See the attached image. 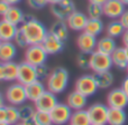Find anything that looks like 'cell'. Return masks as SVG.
Segmentation results:
<instances>
[{"instance_id": "cell-1", "label": "cell", "mask_w": 128, "mask_h": 125, "mask_svg": "<svg viewBox=\"0 0 128 125\" xmlns=\"http://www.w3.org/2000/svg\"><path fill=\"white\" fill-rule=\"evenodd\" d=\"M19 29L26 36L29 45L42 44L44 38L48 34V30L44 26V24L30 15L25 16V20L19 26Z\"/></svg>"}, {"instance_id": "cell-2", "label": "cell", "mask_w": 128, "mask_h": 125, "mask_svg": "<svg viewBox=\"0 0 128 125\" xmlns=\"http://www.w3.org/2000/svg\"><path fill=\"white\" fill-rule=\"evenodd\" d=\"M70 74L64 67H55L46 79V88L54 94H60L66 89L68 85Z\"/></svg>"}, {"instance_id": "cell-3", "label": "cell", "mask_w": 128, "mask_h": 125, "mask_svg": "<svg viewBox=\"0 0 128 125\" xmlns=\"http://www.w3.org/2000/svg\"><path fill=\"white\" fill-rule=\"evenodd\" d=\"M4 96H6V99L9 104L15 106H20L26 103V101H28L25 85L20 84L19 82L11 84L7 88Z\"/></svg>"}, {"instance_id": "cell-4", "label": "cell", "mask_w": 128, "mask_h": 125, "mask_svg": "<svg viewBox=\"0 0 128 125\" xmlns=\"http://www.w3.org/2000/svg\"><path fill=\"white\" fill-rule=\"evenodd\" d=\"M89 59H90V69L93 73L110 70L111 67L114 66L110 55L102 54L98 50L91 53L89 55Z\"/></svg>"}, {"instance_id": "cell-5", "label": "cell", "mask_w": 128, "mask_h": 125, "mask_svg": "<svg viewBox=\"0 0 128 125\" xmlns=\"http://www.w3.org/2000/svg\"><path fill=\"white\" fill-rule=\"evenodd\" d=\"M74 89L80 92L81 94H83L86 97H91L97 93V90L99 89L97 85V82L94 79L93 74H86L80 76L76 79L74 85Z\"/></svg>"}, {"instance_id": "cell-6", "label": "cell", "mask_w": 128, "mask_h": 125, "mask_svg": "<svg viewBox=\"0 0 128 125\" xmlns=\"http://www.w3.org/2000/svg\"><path fill=\"white\" fill-rule=\"evenodd\" d=\"M47 57H48V54L42 46V44L29 45L25 50V62L32 64L33 66L45 64Z\"/></svg>"}, {"instance_id": "cell-7", "label": "cell", "mask_w": 128, "mask_h": 125, "mask_svg": "<svg viewBox=\"0 0 128 125\" xmlns=\"http://www.w3.org/2000/svg\"><path fill=\"white\" fill-rule=\"evenodd\" d=\"M72 108L66 103H58L56 106L50 112L52 123L54 125H65L70 123L72 116Z\"/></svg>"}, {"instance_id": "cell-8", "label": "cell", "mask_w": 128, "mask_h": 125, "mask_svg": "<svg viewBox=\"0 0 128 125\" xmlns=\"http://www.w3.org/2000/svg\"><path fill=\"white\" fill-rule=\"evenodd\" d=\"M75 9V3L72 0H62L60 2L51 4V12L56 19L58 20H65L72 15Z\"/></svg>"}, {"instance_id": "cell-9", "label": "cell", "mask_w": 128, "mask_h": 125, "mask_svg": "<svg viewBox=\"0 0 128 125\" xmlns=\"http://www.w3.org/2000/svg\"><path fill=\"white\" fill-rule=\"evenodd\" d=\"M88 113L90 116L91 124H100L106 125L108 120L109 106L101 103H94L88 107Z\"/></svg>"}, {"instance_id": "cell-10", "label": "cell", "mask_w": 128, "mask_h": 125, "mask_svg": "<svg viewBox=\"0 0 128 125\" xmlns=\"http://www.w3.org/2000/svg\"><path fill=\"white\" fill-rule=\"evenodd\" d=\"M107 105L110 108H126L128 106V96L122 87L114 88L107 95Z\"/></svg>"}, {"instance_id": "cell-11", "label": "cell", "mask_w": 128, "mask_h": 125, "mask_svg": "<svg viewBox=\"0 0 128 125\" xmlns=\"http://www.w3.org/2000/svg\"><path fill=\"white\" fill-rule=\"evenodd\" d=\"M37 79V75H36L35 66L27 62H22L18 66V76L17 82H19L22 85H28V84L33 83L34 81Z\"/></svg>"}, {"instance_id": "cell-12", "label": "cell", "mask_w": 128, "mask_h": 125, "mask_svg": "<svg viewBox=\"0 0 128 125\" xmlns=\"http://www.w3.org/2000/svg\"><path fill=\"white\" fill-rule=\"evenodd\" d=\"M58 97L56 94H54L51 90H45L43 95L34 103L35 108L37 111H43V112H51L58 104Z\"/></svg>"}, {"instance_id": "cell-13", "label": "cell", "mask_w": 128, "mask_h": 125, "mask_svg": "<svg viewBox=\"0 0 128 125\" xmlns=\"http://www.w3.org/2000/svg\"><path fill=\"white\" fill-rule=\"evenodd\" d=\"M97 42L98 40L96 36L90 35L86 31H82L79 35V37L76 38V46L81 53L90 55L97 48Z\"/></svg>"}, {"instance_id": "cell-14", "label": "cell", "mask_w": 128, "mask_h": 125, "mask_svg": "<svg viewBox=\"0 0 128 125\" xmlns=\"http://www.w3.org/2000/svg\"><path fill=\"white\" fill-rule=\"evenodd\" d=\"M104 16L110 19H119L120 16L126 10L125 4L120 0H107L104 4Z\"/></svg>"}, {"instance_id": "cell-15", "label": "cell", "mask_w": 128, "mask_h": 125, "mask_svg": "<svg viewBox=\"0 0 128 125\" xmlns=\"http://www.w3.org/2000/svg\"><path fill=\"white\" fill-rule=\"evenodd\" d=\"M64 42H65L58 39V37H55L48 31V34L43 40L42 46L44 47V49L47 51L48 55H58L64 49Z\"/></svg>"}, {"instance_id": "cell-16", "label": "cell", "mask_w": 128, "mask_h": 125, "mask_svg": "<svg viewBox=\"0 0 128 125\" xmlns=\"http://www.w3.org/2000/svg\"><path fill=\"white\" fill-rule=\"evenodd\" d=\"M89 17L83 13L82 11L75 10L72 15H70V17L66 19V24H68V28L72 29L74 31H83L84 27L86 25Z\"/></svg>"}, {"instance_id": "cell-17", "label": "cell", "mask_w": 128, "mask_h": 125, "mask_svg": "<svg viewBox=\"0 0 128 125\" xmlns=\"http://www.w3.org/2000/svg\"><path fill=\"white\" fill-rule=\"evenodd\" d=\"M25 88H26L27 98H28V101L33 102V103H35V102L43 95V93H44L45 90H47L46 85H44L43 82L40 81V79H36V81H34L33 83L26 85Z\"/></svg>"}, {"instance_id": "cell-18", "label": "cell", "mask_w": 128, "mask_h": 125, "mask_svg": "<svg viewBox=\"0 0 128 125\" xmlns=\"http://www.w3.org/2000/svg\"><path fill=\"white\" fill-rule=\"evenodd\" d=\"M66 104L72 108L73 111L78 110H83L88 104V97L84 96L83 94H81L78 90H73L66 97Z\"/></svg>"}, {"instance_id": "cell-19", "label": "cell", "mask_w": 128, "mask_h": 125, "mask_svg": "<svg viewBox=\"0 0 128 125\" xmlns=\"http://www.w3.org/2000/svg\"><path fill=\"white\" fill-rule=\"evenodd\" d=\"M17 56V46L14 42H0V62L6 63L14 60Z\"/></svg>"}, {"instance_id": "cell-20", "label": "cell", "mask_w": 128, "mask_h": 125, "mask_svg": "<svg viewBox=\"0 0 128 125\" xmlns=\"http://www.w3.org/2000/svg\"><path fill=\"white\" fill-rule=\"evenodd\" d=\"M19 27L10 24L4 19L0 20V40L1 42H12Z\"/></svg>"}, {"instance_id": "cell-21", "label": "cell", "mask_w": 128, "mask_h": 125, "mask_svg": "<svg viewBox=\"0 0 128 125\" xmlns=\"http://www.w3.org/2000/svg\"><path fill=\"white\" fill-rule=\"evenodd\" d=\"M2 19L9 21L10 24L15 25V26L19 27L25 20V15L22 12V9H19L16 6H10L6 13L2 16Z\"/></svg>"}, {"instance_id": "cell-22", "label": "cell", "mask_w": 128, "mask_h": 125, "mask_svg": "<svg viewBox=\"0 0 128 125\" xmlns=\"http://www.w3.org/2000/svg\"><path fill=\"white\" fill-rule=\"evenodd\" d=\"M127 122V114L124 108H110L108 112V125H125Z\"/></svg>"}, {"instance_id": "cell-23", "label": "cell", "mask_w": 128, "mask_h": 125, "mask_svg": "<svg viewBox=\"0 0 128 125\" xmlns=\"http://www.w3.org/2000/svg\"><path fill=\"white\" fill-rule=\"evenodd\" d=\"M48 31L52 35L55 36V37H58V39L63 40V42H65L68 37V26L65 20L56 19L55 21L52 24Z\"/></svg>"}, {"instance_id": "cell-24", "label": "cell", "mask_w": 128, "mask_h": 125, "mask_svg": "<svg viewBox=\"0 0 128 125\" xmlns=\"http://www.w3.org/2000/svg\"><path fill=\"white\" fill-rule=\"evenodd\" d=\"M117 48V42H116L115 38L110 37V36H104V37L100 38L97 42V48L96 50L100 51L102 54H107V55H111Z\"/></svg>"}, {"instance_id": "cell-25", "label": "cell", "mask_w": 128, "mask_h": 125, "mask_svg": "<svg viewBox=\"0 0 128 125\" xmlns=\"http://www.w3.org/2000/svg\"><path fill=\"white\" fill-rule=\"evenodd\" d=\"M93 76H94V79L97 82L99 89H107V88L111 87V85L114 84V81H115L114 74L110 70L93 73Z\"/></svg>"}, {"instance_id": "cell-26", "label": "cell", "mask_w": 128, "mask_h": 125, "mask_svg": "<svg viewBox=\"0 0 128 125\" xmlns=\"http://www.w3.org/2000/svg\"><path fill=\"white\" fill-rule=\"evenodd\" d=\"M110 56L114 66H116L119 69H126L128 65V56L125 50V47H117Z\"/></svg>"}, {"instance_id": "cell-27", "label": "cell", "mask_w": 128, "mask_h": 125, "mask_svg": "<svg viewBox=\"0 0 128 125\" xmlns=\"http://www.w3.org/2000/svg\"><path fill=\"white\" fill-rule=\"evenodd\" d=\"M104 25L102 22V20L100 19H96V18H89L88 21H86V25L84 27V30L86 33L90 34L92 36H99L100 34L104 31Z\"/></svg>"}, {"instance_id": "cell-28", "label": "cell", "mask_w": 128, "mask_h": 125, "mask_svg": "<svg viewBox=\"0 0 128 125\" xmlns=\"http://www.w3.org/2000/svg\"><path fill=\"white\" fill-rule=\"evenodd\" d=\"M71 125H91L90 116L86 110H78L73 111L72 116H71L70 123Z\"/></svg>"}, {"instance_id": "cell-29", "label": "cell", "mask_w": 128, "mask_h": 125, "mask_svg": "<svg viewBox=\"0 0 128 125\" xmlns=\"http://www.w3.org/2000/svg\"><path fill=\"white\" fill-rule=\"evenodd\" d=\"M126 29L124 28V26L122 25V22L119 21V19H112L106 27V34L107 36H110L112 38L122 37V34L125 33Z\"/></svg>"}, {"instance_id": "cell-30", "label": "cell", "mask_w": 128, "mask_h": 125, "mask_svg": "<svg viewBox=\"0 0 128 125\" xmlns=\"http://www.w3.org/2000/svg\"><path fill=\"white\" fill-rule=\"evenodd\" d=\"M18 66H19V64L15 63L14 60H11V62H6V63H4V79H6V82L17 81V76H18Z\"/></svg>"}, {"instance_id": "cell-31", "label": "cell", "mask_w": 128, "mask_h": 125, "mask_svg": "<svg viewBox=\"0 0 128 125\" xmlns=\"http://www.w3.org/2000/svg\"><path fill=\"white\" fill-rule=\"evenodd\" d=\"M7 110V123L14 125L18 122H20V117H19V111H18V106L15 105H7L6 106Z\"/></svg>"}, {"instance_id": "cell-32", "label": "cell", "mask_w": 128, "mask_h": 125, "mask_svg": "<svg viewBox=\"0 0 128 125\" xmlns=\"http://www.w3.org/2000/svg\"><path fill=\"white\" fill-rule=\"evenodd\" d=\"M34 121L36 122L37 125H51L52 123V119H51V114L48 112H43V111H35L33 116Z\"/></svg>"}, {"instance_id": "cell-33", "label": "cell", "mask_w": 128, "mask_h": 125, "mask_svg": "<svg viewBox=\"0 0 128 125\" xmlns=\"http://www.w3.org/2000/svg\"><path fill=\"white\" fill-rule=\"evenodd\" d=\"M86 12H88L89 18L99 19V18H101L102 16H104V7H102V4L89 2L88 8H86Z\"/></svg>"}, {"instance_id": "cell-34", "label": "cell", "mask_w": 128, "mask_h": 125, "mask_svg": "<svg viewBox=\"0 0 128 125\" xmlns=\"http://www.w3.org/2000/svg\"><path fill=\"white\" fill-rule=\"evenodd\" d=\"M18 111H19L20 122H24V121H26V120L33 119L36 108H34L33 106H30V105H27V104H22V105L18 106Z\"/></svg>"}, {"instance_id": "cell-35", "label": "cell", "mask_w": 128, "mask_h": 125, "mask_svg": "<svg viewBox=\"0 0 128 125\" xmlns=\"http://www.w3.org/2000/svg\"><path fill=\"white\" fill-rule=\"evenodd\" d=\"M12 42H15L16 46L19 47V48H27V47L29 46L26 36L24 35V33H22L19 28H18V30H17V33H16V36H15Z\"/></svg>"}, {"instance_id": "cell-36", "label": "cell", "mask_w": 128, "mask_h": 125, "mask_svg": "<svg viewBox=\"0 0 128 125\" xmlns=\"http://www.w3.org/2000/svg\"><path fill=\"white\" fill-rule=\"evenodd\" d=\"M78 67L81 68V69H89L90 68V59H89V55L88 54L81 53L76 56V59H75Z\"/></svg>"}, {"instance_id": "cell-37", "label": "cell", "mask_w": 128, "mask_h": 125, "mask_svg": "<svg viewBox=\"0 0 128 125\" xmlns=\"http://www.w3.org/2000/svg\"><path fill=\"white\" fill-rule=\"evenodd\" d=\"M35 69H36V75H37V79H40V81L47 79L50 73H51V70H50L48 66L46 64H40V65L35 66Z\"/></svg>"}, {"instance_id": "cell-38", "label": "cell", "mask_w": 128, "mask_h": 125, "mask_svg": "<svg viewBox=\"0 0 128 125\" xmlns=\"http://www.w3.org/2000/svg\"><path fill=\"white\" fill-rule=\"evenodd\" d=\"M27 3L32 9L40 10V9L44 8L45 6H47L50 3V1L48 0H27Z\"/></svg>"}, {"instance_id": "cell-39", "label": "cell", "mask_w": 128, "mask_h": 125, "mask_svg": "<svg viewBox=\"0 0 128 125\" xmlns=\"http://www.w3.org/2000/svg\"><path fill=\"white\" fill-rule=\"evenodd\" d=\"M119 21L122 22V25L124 26L125 29H128V10L124 11V13L119 18Z\"/></svg>"}, {"instance_id": "cell-40", "label": "cell", "mask_w": 128, "mask_h": 125, "mask_svg": "<svg viewBox=\"0 0 128 125\" xmlns=\"http://www.w3.org/2000/svg\"><path fill=\"white\" fill-rule=\"evenodd\" d=\"M9 7H10V4L8 2H6L4 0H0V16H4L8 11Z\"/></svg>"}, {"instance_id": "cell-41", "label": "cell", "mask_w": 128, "mask_h": 125, "mask_svg": "<svg viewBox=\"0 0 128 125\" xmlns=\"http://www.w3.org/2000/svg\"><path fill=\"white\" fill-rule=\"evenodd\" d=\"M0 122H7V110H6V106L0 107Z\"/></svg>"}, {"instance_id": "cell-42", "label": "cell", "mask_w": 128, "mask_h": 125, "mask_svg": "<svg viewBox=\"0 0 128 125\" xmlns=\"http://www.w3.org/2000/svg\"><path fill=\"white\" fill-rule=\"evenodd\" d=\"M0 82H6V79H4V63H2V62H0Z\"/></svg>"}, {"instance_id": "cell-43", "label": "cell", "mask_w": 128, "mask_h": 125, "mask_svg": "<svg viewBox=\"0 0 128 125\" xmlns=\"http://www.w3.org/2000/svg\"><path fill=\"white\" fill-rule=\"evenodd\" d=\"M122 88L125 90V93L127 94V96H128V75H127V77L122 81Z\"/></svg>"}, {"instance_id": "cell-44", "label": "cell", "mask_w": 128, "mask_h": 125, "mask_svg": "<svg viewBox=\"0 0 128 125\" xmlns=\"http://www.w3.org/2000/svg\"><path fill=\"white\" fill-rule=\"evenodd\" d=\"M122 44H124L125 46H128V29H126V30H125V33L122 34Z\"/></svg>"}, {"instance_id": "cell-45", "label": "cell", "mask_w": 128, "mask_h": 125, "mask_svg": "<svg viewBox=\"0 0 128 125\" xmlns=\"http://www.w3.org/2000/svg\"><path fill=\"white\" fill-rule=\"evenodd\" d=\"M4 102H6V96H4L2 95V93L0 92V107H4Z\"/></svg>"}, {"instance_id": "cell-46", "label": "cell", "mask_w": 128, "mask_h": 125, "mask_svg": "<svg viewBox=\"0 0 128 125\" xmlns=\"http://www.w3.org/2000/svg\"><path fill=\"white\" fill-rule=\"evenodd\" d=\"M22 123H24V125H37V124H36V122L34 121V119L26 120V121H24Z\"/></svg>"}, {"instance_id": "cell-47", "label": "cell", "mask_w": 128, "mask_h": 125, "mask_svg": "<svg viewBox=\"0 0 128 125\" xmlns=\"http://www.w3.org/2000/svg\"><path fill=\"white\" fill-rule=\"evenodd\" d=\"M4 1L8 2V3L10 4V6H16V4L19 3V2L22 1V0H4Z\"/></svg>"}, {"instance_id": "cell-48", "label": "cell", "mask_w": 128, "mask_h": 125, "mask_svg": "<svg viewBox=\"0 0 128 125\" xmlns=\"http://www.w3.org/2000/svg\"><path fill=\"white\" fill-rule=\"evenodd\" d=\"M107 0H89V2H92V3H98V4H104Z\"/></svg>"}, {"instance_id": "cell-49", "label": "cell", "mask_w": 128, "mask_h": 125, "mask_svg": "<svg viewBox=\"0 0 128 125\" xmlns=\"http://www.w3.org/2000/svg\"><path fill=\"white\" fill-rule=\"evenodd\" d=\"M50 1V4H53V3H56V2H60L62 0H48Z\"/></svg>"}, {"instance_id": "cell-50", "label": "cell", "mask_w": 128, "mask_h": 125, "mask_svg": "<svg viewBox=\"0 0 128 125\" xmlns=\"http://www.w3.org/2000/svg\"><path fill=\"white\" fill-rule=\"evenodd\" d=\"M120 1H122L125 6H128V0H120Z\"/></svg>"}, {"instance_id": "cell-51", "label": "cell", "mask_w": 128, "mask_h": 125, "mask_svg": "<svg viewBox=\"0 0 128 125\" xmlns=\"http://www.w3.org/2000/svg\"><path fill=\"white\" fill-rule=\"evenodd\" d=\"M0 125H10V124H8L7 122H0Z\"/></svg>"}, {"instance_id": "cell-52", "label": "cell", "mask_w": 128, "mask_h": 125, "mask_svg": "<svg viewBox=\"0 0 128 125\" xmlns=\"http://www.w3.org/2000/svg\"><path fill=\"white\" fill-rule=\"evenodd\" d=\"M124 47H125V50H126V54L128 56V46H124Z\"/></svg>"}, {"instance_id": "cell-53", "label": "cell", "mask_w": 128, "mask_h": 125, "mask_svg": "<svg viewBox=\"0 0 128 125\" xmlns=\"http://www.w3.org/2000/svg\"><path fill=\"white\" fill-rule=\"evenodd\" d=\"M14 125H24V123H22V122H18V123L14 124Z\"/></svg>"}, {"instance_id": "cell-54", "label": "cell", "mask_w": 128, "mask_h": 125, "mask_svg": "<svg viewBox=\"0 0 128 125\" xmlns=\"http://www.w3.org/2000/svg\"><path fill=\"white\" fill-rule=\"evenodd\" d=\"M126 72H127V75H128V65H127V67H126Z\"/></svg>"}, {"instance_id": "cell-55", "label": "cell", "mask_w": 128, "mask_h": 125, "mask_svg": "<svg viewBox=\"0 0 128 125\" xmlns=\"http://www.w3.org/2000/svg\"><path fill=\"white\" fill-rule=\"evenodd\" d=\"M91 125H100V124H91Z\"/></svg>"}, {"instance_id": "cell-56", "label": "cell", "mask_w": 128, "mask_h": 125, "mask_svg": "<svg viewBox=\"0 0 128 125\" xmlns=\"http://www.w3.org/2000/svg\"><path fill=\"white\" fill-rule=\"evenodd\" d=\"M51 125H54V124H51Z\"/></svg>"}, {"instance_id": "cell-57", "label": "cell", "mask_w": 128, "mask_h": 125, "mask_svg": "<svg viewBox=\"0 0 128 125\" xmlns=\"http://www.w3.org/2000/svg\"><path fill=\"white\" fill-rule=\"evenodd\" d=\"M0 42H1V40H0Z\"/></svg>"}, {"instance_id": "cell-58", "label": "cell", "mask_w": 128, "mask_h": 125, "mask_svg": "<svg viewBox=\"0 0 128 125\" xmlns=\"http://www.w3.org/2000/svg\"><path fill=\"white\" fill-rule=\"evenodd\" d=\"M70 125H71V124H70Z\"/></svg>"}]
</instances>
